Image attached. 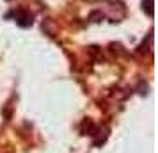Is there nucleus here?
Segmentation results:
<instances>
[{
    "instance_id": "1",
    "label": "nucleus",
    "mask_w": 158,
    "mask_h": 153,
    "mask_svg": "<svg viewBox=\"0 0 158 153\" xmlns=\"http://www.w3.org/2000/svg\"><path fill=\"white\" fill-rule=\"evenodd\" d=\"M15 18H16V23L20 27H30L32 25V15L27 13V11H18L15 15Z\"/></svg>"
},
{
    "instance_id": "2",
    "label": "nucleus",
    "mask_w": 158,
    "mask_h": 153,
    "mask_svg": "<svg viewBox=\"0 0 158 153\" xmlns=\"http://www.w3.org/2000/svg\"><path fill=\"white\" fill-rule=\"evenodd\" d=\"M82 134H89V135H94L96 134V126L91 119H84V123H82Z\"/></svg>"
},
{
    "instance_id": "3",
    "label": "nucleus",
    "mask_w": 158,
    "mask_h": 153,
    "mask_svg": "<svg viewBox=\"0 0 158 153\" xmlns=\"http://www.w3.org/2000/svg\"><path fill=\"white\" fill-rule=\"evenodd\" d=\"M142 9H146V13H148L149 16H153V0H144Z\"/></svg>"
},
{
    "instance_id": "4",
    "label": "nucleus",
    "mask_w": 158,
    "mask_h": 153,
    "mask_svg": "<svg viewBox=\"0 0 158 153\" xmlns=\"http://www.w3.org/2000/svg\"><path fill=\"white\" fill-rule=\"evenodd\" d=\"M101 18H103V15H101L100 11H93V13H91V20H93V22H100Z\"/></svg>"
}]
</instances>
